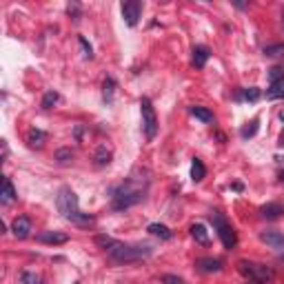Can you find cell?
I'll return each mask as SVG.
<instances>
[{
  "label": "cell",
  "instance_id": "1",
  "mask_svg": "<svg viewBox=\"0 0 284 284\" xmlns=\"http://www.w3.org/2000/svg\"><path fill=\"white\" fill-rule=\"evenodd\" d=\"M56 207H58L60 215L65 220L73 222V224H80V226H89L93 222V217L89 213H82L80 211V205H78V196L71 191L69 187H63L56 196Z\"/></svg>",
  "mask_w": 284,
  "mask_h": 284
},
{
  "label": "cell",
  "instance_id": "2",
  "mask_svg": "<svg viewBox=\"0 0 284 284\" xmlns=\"http://www.w3.org/2000/svg\"><path fill=\"white\" fill-rule=\"evenodd\" d=\"M109 258L116 260L120 264H131V262H140L146 260L151 255V247L149 244H122L118 240H113V244L107 249Z\"/></svg>",
  "mask_w": 284,
  "mask_h": 284
},
{
  "label": "cell",
  "instance_id": "3",
  "mask_svg": "<svg viewBox=\"0 0 284 284\" xmlns=\"http://www.w3.org/2000/svg\"><path fill=\"white\" fill-rule=\"evenodd\" d=\"M142 189H134V184H120V187L113 191V209H129V207L138 205L142 200Z\"/></svg>",
  "mask_w": 284,
  "mask_h": 284
},
{
  "label": "cell",
  "instance_id": "4",
  "mask_svg": "<svg viewBox=\"0 0 284 284\" xmlns=\"http://www.w3.org/2000/svg\"><path fill=\"white\" fill-rule=\"evenodd\" d=\"M211 222H213V229L217 231V238H220L222 244H224V249H235V244H238V235H235L233 226L222 217V213L213 211L211 213Z\"/></svg>",
  "mask_w": 284,
  "mask_h": 284
},
{
  "label": "cell",
  "instance_id": "5",
  "mask_svg": "<svg viewBox=\"0 0 284 284\" xmlns=\"http://www.w3.org/2000/svg\"><path fill=\"white\" fill-rule=\"evenodd\" d=\"M140 111H142V131H144L146 140H153L155 134H158V116H155V109L149 98L140 100Z\"/></svg>",
  "mask_w": 284,
  "mask_h": 284
},
{
  "label": "cell",
  "instance_id": "6",
  "mask_svg": "<svg viewBox=\"0 0 284 284\" xmlns=\"http://www.w3.org/2000/svg\"><path fill=\"white\" fill-rule=\"evenodd\" d=\"M238 269L242 276H247L249 280L253 282H267L273 278V271L267 267V264H258V262H249V260H240Z\"/></svg>",
  "mask_w": 284,
  "mask_h": 284
},
{
  "label": "cell",
  "instance_id": "7",
  "mask_svg": "<svg viewBox=\"0 0 284 284\" xmlns=\"http://www.w3.org/2000/svg\"><path fill=\"white\" fill-rule=\"evenodd\" d=\"M122 16H125L127 25L136 27L142 16V2H138V0H127V2H122Z\"/></svg>",
  "mask_w": 284,
  "mask_h": 284
},
{
  "label": "cell",
  "instance_id": "8",
  "mask_svg": "<svg viewBox=\"0 0 284 284\" xmlns=\"http://www.w3.org/2000/svg\"><path fill=\"white\" fill-rule=\"evenodd\" d=\"M36 240L38 242H42V244H49V247H56V244L69 242V235L60 233V231H42V233L36 235Z\"/></svg>",
  "mask_w": 284,
  "mask_h": 284
},
{
  "label": "cell",
  "instance_id": "9",
  "mask_svg": "<svg viewBox=\"0 0 284 284\" xmlns=\"http://www.w3.org/2000/svg\"><path fill=\"white\" fill-rule=\"evenodd\" d=\"M11 231H13V235H16L18 240L29 238V233H31V220H29V217H25V215L16 217V220L11 222Z\"/></svg>",
  "mask_w": 284,
  "mask_h": 284
},
{
  "label": "cell",
  "instance_id": "10",
  "mask_svg": "<svg viewBox=\"0 0 284 284\" xmlns=\"http://www.w3.org/2000/svg\"><path fill=\"white\" fill-rule=\"evenodd\" d=\"M260 240L267 242L271 249H284V235L280 231H262V233H260Z\"/></svg>",
  "mask_w": 284,
  "mask_h": 284
},
{
  "label": "cell",
  "instance_id": "11",
  "mask_svg": "<svg viewBox=\"0 0 284 284\" xmlns=\"http://www.w3.org/2000/svg\"><path fill=\"white\" fill-rule=\"evenodd\" d=\"M196 267L200 269L202 273H217V271H222V262L217 258H200L196 262Z\"/></svg>",
  "mask_w": 284,
  "mask_h": 284
},
{
  "label": "cell",
  "instance_id": "12",
  "mask_svg": "<svg viewBox=\"0 0 284 284\" xmlns=\"http://www.w3.org/2000/svg\"><path fill=\"white\" fill-rule=\"evenodd\" d=\"M146 231H149L151 235H155V238H160V240H171L173 238L171 229L164 226V224H160V222H151V224L146 226Z\"/></svg>",
  "mask_w": 284,
  "mask_h": 284
},
{
  "label": "cell",
  "instance_id": "13",
  "mask_svg": "<svg viewBox=\"0 0 284 284\" xmlns=\"http://www.w3.org/2000/svg\"><path fill=\"white\" fill-rule=\"evenodd\" d=\"M260 213H262V217H267V220H278L284 213V207L278 205V202H269V205H264L262 209H260Z\"/></svg>",
  "mask_w": 284,
  "mask_h": 284
},
{
  "label": "cell",
  "instance_id": "14",
  "mask_svg": "<svg viewBox=\"0 0 284 284\" xmlns=\"http://www.w3.org/2000/svg\"><path fill=\"white\" fill-rule=\"evenodd\" d=\"M16 200V189H13L11 180L9 178H2V193H0V202L2 205H9V202Z\"/></svg>",
  "mask_w": 284,
  "mask_h": 284
},
{
  "label": "cell",
  "instance_id": "15",
  "mask_svg": "<svg viewBox=\"0 0 284 284\" xmlns=\"http://www.w3.org/2000/svg\"><path fill=\"white\" fill-rule=\"evenodd\" d=\"M191 60H193V65H196L198 69H202L207 65V60H209V49L207 47H193V56H191Z\"/></svg>",
  "mask_w": 284,
  "mask_h": 284
},
{
  "label": "cell",
  "instance_id": "16",
  "mask_svg": "<svg viewBox=\"0 0 284 284\" xmlns=\"http://www.w3.org/2000/svg\"><path fill=\"white\" fill-rule=\"evenodd\" d=\"M191 238L200 244H209V233H207L205 224H193L191 226Z\"/></svg>",
  "mask_w": 284,
  "mask_h": 284
},
{
  "label": "cell",
  "instance_id": "17",
  "mask_svg": "<svg viewBox=\"0 0 284 284\" xmlns=\"http://www.w3.org/2000/svg\"><path fill=\"white\" fill-rule=\"evenodd\" d=\"M45 140H47V136H45V131H40V129H31L29 136H27V142H29V146H34V149H40V146L45 144Z\"/></svg>",
  "mask_w": 284,
  "mask_h": 284
},
{
  "label": "cell",
  "instance_id": "18",
  "mask_svg": "<svg viewBox=\"0 0 284 284\" xmlns=\"http://www.w3.org/2000/svg\"><path fill=\"white\" fill-rule=\"evenodd\" d=\"M205 176H207V169H205V164H202V160L193 158V162H191V180H193V182H200V180H205Z\"/></svg>",
  "mask_w": 284,
  "mask_h": 284
},
{
  "label": "cell",
  "instance_id": "19",
  "mask_svg": "<svg viewBox=\"0 0 284 284\" xmlns=\"http://www.w3.org/2000/svg\"><path fill=\"white\" fill-rule=\"evenodd\" d=\"M189 111H191V116H196L198 120L205 122V125H209V122H213V113L209 111V109H205V107H191Z\"/></svg>",
  "mask_w": 284,
  "mask_h": 284
},
{
  "label": "cell",
  "instance_id": "20",
  "mask_svg": "<svg viewBox=\"0 0 284 284\" xmlns=\"http://www.w3.org/2000/svg\"><path fill=\"white\" fill-rule=\"evenodd\" d=\"M111 162V151H107V146H98L96 151V164L98 167H105Z\"/></svg>",
  "mask_w": 284,
  "mask_h": 284
},
{
  "label": "cell",
  "instance_id": "21",
  "mask_svg": "<svg viewBox=\"0 0 284 284\" xmlns=\"http://www.w3.org/2000/svg\"><path fill=\"white\" fill-rule=\"evenodd\" d=\"M264 56H269V58H280V56H284V45H269L264 47Z\"/></svg>",
  "mask_w": 284,
  "mask_h": 284
},
{
  "label": "cell",
  "instance_id": "22",
  "mask_svg": "<svg viewBox=\"0 0 284 284\" xmlns=\"http://www.w3.org/2000/svg\"><path fill=\"white\" fill-rule=\"evenodd\" d=\"M58 100H60V96H58L56 91H47L45 96H42V102H40V105H42V109H51Z\"/></svg>",
  "mask_w": 284,
  "mask_h": 284
},
{
  "label": "cell",
  "instance_id": "23",
  "mask_svg": "<svg viewBox=\"0 0 284 284\" xmlns=\"http://www.w3.org/2000/svg\"><path fill=\"white\" fill-rule=\"evenodd\" d=\"M258 127H260V122H258V118H255V120H251L240 134H242V138H253V136L258 134Z\"/></svg>",
  "mask_w": 284,
  "mask_h": 284
},
{
  "label": "cell",
  "instance_id": "24",
  "mask_svg": "<svg viewBox=\"0 0 284 284\" xmlns=\"http://www.w3.org/2000/svg\"><path fill=\"white\" fill-rule=\"evenodd\" d=\"M269 80H271V84L284 82V67H273L269 71Z\"/></svg>",
  "mask_w": 284,
  "mask_h": 284
},
{
  "label": "cell",
  "instance_id": "25",
  "mask_svg": "<svg viewBox=\"0 0 284 284\" xmlns=\"http://www.w3.org/2000/svg\"><path fill=\"white\" fill-rule=\"evenodd\" d=\"M284 96V82H278V84H271V89L267 91V98L273 100V98H282Z\"/></svg>",
  "mask_w": 284,
  "mask_h": 284
},
{
  "label": "cell",
  "instance_id": "26",
  "mask_svg": "<svg viewBox=\"0 0 284 284\" xmlns=\"http://www.w3.org/2000/svg\"><path fill=\"white\" fill-rule=\"evenodd\" d=\"M242 98H244V100H249V102L260 100V89H255V87L244 89V91H242Z\"/></svg>",
  "mask_w": 284,
  "mask_h": 284
},
{
  "label": "cell",
  "instance_id": "27",
  "mask_svg": "<svg viewBox=\"0 0 284 284\" xmlns=\"http://www.w3.org/2000/svg\"><path fill=\"white\" fill-rule=\"evenodd\" d=\"M113 89H116V82H113L111 78H107V80H105V100H107V102H111Z\"/></svg>",
  "mask_w": 284,
  "mask_h": 284
},
{
  "label": "cell",
  "instance_id": "28",
  "mask_svg": "<svg viewBox=\"0 0 284 284\" xmlns=\"http://www.w3.org/2000/svg\"><path fill=\"white\" fill-rule=\"evenodd\" d=\"M71 149H58L56 151V160H58V162H67V160H71Z\"/></svg>",
  "mask_w": 284,
  "mask_h": 284
},
{
  "label": "cell",
  "instance_id": "29",
  "mask_svg": "<svg viewBox=\"0 0 284 284\" xmlns=\"http://www.w3.org/2000/svg\"><path fill=\"white\" fill-rule=\"evenodd\" d=\"M78 42H80V47H82V51H84V58H91L93 51H91V45L87 42V38L80 36V38H78Z\"/></svg>",
  "mask_w": 284,
  "mask_h": 284
},
{
  "label": "cell",
  "instance_id": "30",
  "mask_svg": "<svg viewBox=\"0 0 284 284\" xmlns=\"http://www.w3.org/2000/svg\"><path fill=\"white\" fill-rule=\"evenodd\" d=\"M162 282H164V284H187V282L182 280V278H178V276H164Z\"/></svg>",
  "mask_w": 284,
  "mask_h": 284
},
{
  "label": "cell",
  "instance_id": "31",
  "mask_svg": "<svg viewBox=\"0 0 284 284\" xmlns=\"http://www.w3.org/2000/svg\"><path fill=\"white\" fill-rule=\"evenodd\" d=\"M22 284H38V278L34 276V273L25 271V273H22Z\"/></svg>",
  "mask_w": 284,
  "mask_h": 284
},
{
  "label": "cell",
  "instance_id": "32",
  "mask_svg": "<svg viewBox=\"0 0 284 284\" xmlns=\"http://www.w3.org/2000/svg\"><path fill=\"white\" fill-rule=\"evenodd\" d=\"M280 120H282V122H284V111H282V113H280Z\"/></svg>",
  "mask_w": 284,
  "mask_h": 284
},
{
  "label": "cell",
  "instance_id": "33",
  "mask_svg": "<svg viewBox=\"0 0 284 284\" xmlns=\"http://www.w3.org/2000/svg\"><path fill=\"white\" fill-rule=\"evenodd\" d=\"M280 180H282V182H284V171H282V173H280Z\"/></svg>",
  "mask_w": 284,
  "mask_h": 284
},
{
  "label": "cell",
  "instance_id": "34",
  "mask_svg": "<svg viewBox=\"0 0 284 284\" xmlns=\"http://www.w3.org/2000/svg\"><path fill=\"white\" fill-rule=\"evenodd\" d=\"M249 284H260V282H253V280H251V282H249Z\"/></svg>",
  "mask_w": 284,
  "mask_h": 284
},
{
  "label": "cell",
  "instance_id": "35",
  "mask_svg": "<svg viewBox=\"0 0 284 284\" xmlns=\"http://www.w3.org/2000/svg\"><path fill=\"white\" fill-rule=\"evenodd\" d=\"M280 260H282V264H284V255H282V258H280Z\"/></svg>",
  "mask_w": 284,
  "mask_h": 284
},
{
  "label": "cell",
  "instance_id": "36",
  "mask_svg": "<svg viewBox=\"0 0 284 284\" xmlns=\"http://www.w3.org/2000/svg\"><path fill=\"white\" fill-rule=\"evenodd\" d=\"M282 144H284V138H282Z\"/></svg>",
  "mask_w": 284,
  "mask_h": 284
},
{
  "label": "cell",
  "instance_id": "37",
  "mask_svg": "<svg viewBox=\"0 0 284 284\" xmlns=\"http://www.w3.org/2000/svg\"><path fill=\"white\" fill-rule=\"evenodd\" d=\"M282 98H284V96H282Z\"/></svg>",
  "mask_w": 284,
  "mask_h": 284
}]
</instances>
